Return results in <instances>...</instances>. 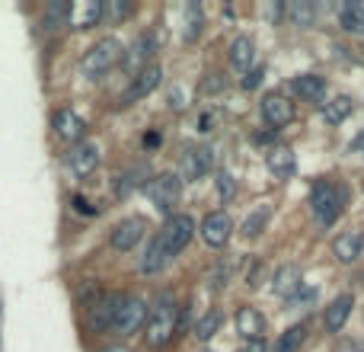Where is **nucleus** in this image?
<instances>
[{
    "label": "nucleus",
    "mask_w": 364,
    "mask_h": 352,
    "mask_svg": "<svg viewBox=\"0 0 364 352\" xmlns=\"http://www.w3.org/2000/svg\"><path fill=\"white\" fill-rule=\"evenodd\" d=\"M291 90H294L301 100H310V103H320L326 96V81L316 74H301L291 81Z\"/></svg>",
    "instance_id": "nucleus-25"
},
{
    "label": "nucleus",
    "mask_w": 364,
    "mask_h": 352,
    "mask_svg": "<svg viewBox=\"0 0 364 352\" xmlns=\"http://www.w3.org/2000/svg\"><path fill=\"white\" fill-rule=\"evenodd\" d=\"M144 231H147L144 218H125V221H119V224L109 231V244H112L115 250L128 253V250H134V247L144 240Z\"/></svg>",
    "instance_id": "nucleus-10"
},
{
    "label": "nucleus",
    "mask_w": 364,
    "mask_h": 352,
    "mask_svg": "<svg viewBox=\"0 0 364 352\" xmlns=\"http://www.w3.org/2000/svg\"><path fill=\"white\" fill-rule=\"evenodd\" d=\"M252 61H256V45H252L250 36H237L230 42V68L237 74H250L252 71Z\"/></svg>",
    "instance_id": "nucleus-19"
},
{
    "label": "nucleus",
    "mask_w": 364,
    "mask_h": 352,
    "mask_svg": "<svg viewBox=\"0 0 364 352\" xmlns=\"http://www.w3.org/2000/svg\"><path fill=\"white\" fill-rule=\"evenodd\" d=\"M157 145H160V135H157V132L144 135V147H157Z\"/></svg>",
    "instance_id": "nucleus-42"
},
{
    "label": "nucleus",
    "mask_w": 364,
    "mask_h": 352,
    "mask_svg": "<svg viewBox=\"0 0 364 352\" xmlns=\"http://www.w3.org/2000/svg\"><path fill=\"white\" fill-rule=\"evenodd\" d=\"M259 109H262V119L269 122L275 132L294 122V103H291L288 96H282V93H265L262 103H259Z\"/></svg>",
    "instance_id": "nucleus-9"
},
{
    "label": "nucleus",
    "mask_w": 364,
    "mask_h": 352,
    "mask_svg": "<svg viewBox=\"0 0 364 352\" xmlns=\"http://www.w3.org/2000/svg\"><path fill=\"white\" fill-rule=\"evenodd\" d=\"M220 87H227V81H220L218 74H211V81H205V90H211V93L214 90H220Z\"/></svg>",
    "instance_id": "nucleus-40"
},
{
    "label": "nucleus",
    "mask_w": 364,
    "mask_h": 352,
    "mask_svg": "<svg viewBox=\"0 0 364 352\" xmlns=\"http://www.w3.org/2000/svg\"><path fill=\"white\" fill-rule=\"evenodd\" d=\"M220 323H224V314H220L218 308H211L205 317H198V323H195V330H192V333H195V340L208 343V340H211V336L220 330Z\"/></svg>",
    "instance_id": "nucleus-28"
},
{
    "label": "nucleus",
    "mask_w": 364,
    "mask_h": 352,
    "mask_svg": "<svg viewBox=\"0 0 364 352\" xmlns=\"http://www.w3.org/2000/svg\"><path fill=\"white\" fill-rule=\"evenodd\" d=\"M68 164H70V170H74V176H90L100 167V145H96V141H80V145H74Z\"/></svg>",
    "instance_id": "nucleus-13"
},
{
    "label": "nucleus",
    "mask_w": 364,
    "mask_h": 352,
    "mask_svg": "<svg viewBox=\"0 0 364 352\" xmlns=\"http://www.w3.org/2000/svg\"><path fill=\"white\" fill-rule=\"evenodd\" d=\"M147 301L144 298H138V295H125V301H122V308H119V317H115V333L119 336H132V333H138L141 327L147 323Z\"/></svg>",
    "instance_id": "nucleus-6"
},
{
    "label": "nucleus",
    "mask_w": 364,
    "mask_h": 352,
    "mask_svg": "<svg viewBox=\"0 0 364 352\" xmlns=\"http://www.w3.org/2000/svg\"><path fill=\"white\" fill-rule=\"evenodd\" d=\"M170 106H176V109H182L186 103H182V90L176 87V90H170Z\"/></svg>",
    "instance_id": "nucleus-41"
},
{
    "label": "nucleus",
    "mask_w": 364,
    "mask_h": 352,
    "mask_svg": "<svg viewBox=\"0 0 364 352\" xmlns=\"http://www.w3.org/2000/svg\"><path fill=\"white\" fill-rule=\"evenodd\" d=\"M151 58H154V36H138L134 38V45L128 48V55L122 58V64H125L128 71H144V68H151Z\"/></svg>",
    "instance_id": "nucleus-20"
},
{
    "label": "nucleus",
    "mask_w": 364,
    "mask_h": 352,
    "mask_svg": "<svg viewBox=\"0 0 364 352\" xmlns=\"http://www.w3.org/2000/svg\"><path fill=\"white\" fill-rule=\"evenodd\" d=\"M310 208H314V218L320 221L323 227H329L336 218H339L342 208V195L336 192L329 182H316L314 192H310Z\"/></svg>",
    "instance_id": "nucleus-7"
},
{
    "label": "nucleus",
    "mask_w": 364,
    "mask_h": 352,
    "mask_svg": "<svg viewBox=\"0 0 364 352\" xmlns=\"http://www.w3.org/2000/svg\"><path fill=\"white\" fill-rule=\"evenodd\" d=\"M179 327V308L176 301H173L170 295L157 298L151 308V314H147V323H144V343L154 349L166 346V343L173 340V333H176Z\"/></svg>",
    "instance_id": "nucleus-1"
},
{
    "label": "nucleus",
    "mask_w": 364,
    "mask_h": 352,
    "mask_svg": "<svg viewBox=\"0 0 364 352\" xmlns=\"http://www.w3.org/2000/svg\"><path fill=\"white\" fill-rule=\"evenodd\" d=\"M157 237H160V244H164V250L170 253V257L182 253L188 244H192V237H195L192 214H173V218H166V224L157 231Z\"/></svg>",
    "instance_id": "nucleus-3"
},
{
    "label": "nucleus",
    "mask_w": 364,
    "mask_h": 352,
    "mask_svg": "<svg viewBox=\"0 0 364 352\" xmlns=\"http://www.w3.org/2000/svg\"><path fill=\"white\" fill-rule=\"evenodd\" d=\"M122 301H125V295H119V291H102V295L87 308V323H90V330H93V333L112 330V327H115V317H119Z\"/></svg>",
    "instance_id": "nucleus-4"
},
{
    "label": "nucleus",
    "mask_w": 364,
    "mask_h": 352,
    "mask_svg": "<svg viewBox=\"0 0 364 352\" xmlns=\"http://www.w3.org/2000/svg\"><path fill=\"white\" fill-rule=\"evenodd\" d=\"M304 340H307V323H294V327H288L278 336L275 352H297L304 346Z\"/></svg>",
    "instance_id": "nucleus-29"
},
{
    "label": "nucleus",
    "mask_w": 364,
    "mask_h": 352,
    "mask_svg": "<svg viewBox=\"0 0 364 352\" xmlns=\"http://www.w3.org/2000/svg\"><path fill=\"white\" fill-rule=\"evenodd\" d=\"M259 81H262V68H252L250 74L243 77V90H256V87H259Z\"/></svg>",
    "instance_id": "nucleus-35"
},
{
    "label": "nucleus",
    "mask_w": 364,
    "mask_h": 352,
    "mask_svg": "<svg viewBox=\"0 0 364 352\" xmlns=\"http://www.w3.org/2000/svg\"><path fill=\"white\" fill-rule=\"evenodd\" d=\"M352 109H355V103L348 100V96H336V100L323 103V115H326L329 125H339V122H346L348 115H352Z\"/></svg>",
    "instance_id": "nucleus-27"
},
{
    "label": "nucleus",
    "mask_w": 364,
    "mask_h": 352,
    "mask_svg": "<svg viewBox=\"0 0 364 352\" xmlns=\"http://www.w3.org/2000/svg\"><path fill=\"white\" fill-rule=\"evenodd\" d=\"M291 13H294L297 23H310V6H294Z\"/></svg>",
    "instance_id": "nucleus-39"
},
{
    "label": "nucleus",
    "mask_w": 364,
    "mask_h": 352,
    "mask_svg": "<svg viewBox=\"0 0 364 352\" xmlns=\"http://www.w3.org/2000/svg\"><path fill=\"white\" fill-rule=\"evenodd\" d=\"M358 145H364V138H361V141H358Z\"/></svg>",
    "instance_id": "nucleus-44"
},
{
    "label": "nucleus",
    "mask_w": 364,
    "mask_h": 352,
    "mask_svg": "<svg viewBox=\"0 0 364 352\" xmlns=\"http://www.w3.org/2000/svg\"><path fill=\"white\" fill-rule=\"evenodd\" d=\"M227 279H230V263H224V259H220V263L214 266V272L208 276V282H211V289H224Z\"/></svg>",
    "instance_id": "nucleus-32"
},
{
    "label": "nucleus",
    "mask_w": 364,
    "mask_h": 352,
    "mask_svg": "<svg viewBox=\"0 0 364 352\" xmlns=\"http://www.w3.org/2000/svg\"><path fill=\"white\" fill-rule=\"evenodd\" d=\"M102 16H106V4H102V0H77V4L70 6L68 26H74V29H90V26H96Z\"/></svg>",
    "instance_id": "nucleus-15"
},
{
    "label": "nucleus",
    "mask_w": 364,
    "mask_h": 352,
    "mask_svg": "<svg viewBox=\"0 0 364 352\" xmlns=\"http://www.w3.org/2000/svg\"><path fill=\"white\" fill-rule=\"evenodd\" d=\"M352 308H355V298H352V295H339L333 304H329L326 314H323V323H326L329 333H339V330L346 327V321H348V314H352Z\"/></svg>",
    "instance_id": "nucleus-23"
},
{
    "label": "nucleus",
    "mask_w": 364,
    "mask_h": 352,
    "mask_svg": "<svg viewBox=\"0 0 364 352\" xmlns=\"http://www.w3.org/2000/svg\"><path fill=\"white\" fill-rule=\"evenodd\" d=\"M70 202H74V208H77L80 214H96V212H100V205H90V202L83 199V195H74Z\"/></svg>",
    "instance_id": "nucleus-34"
},
{
    "label": "nucleus",
    "mask_w": 364,
    "mask_h": 352,
    "mask_svg": "<svg viewBox=\"0 0 364 352\" xmlns=\"http://www.w3.org/2000/svg\"><path fill=\"white\" fill-rule=\"evenodd\" d=\"M201 23H205V19H201L198 4H188L186 6V38H188V42H192V38L201 32Z\"/></svg>",
    "instance_id": "nucleus-31"
},
{
    "label": "nucleus",
    "mask_w": 364,
    "mask_h": 352,
    "mask_svg": "<svg viewBox=\"0 0 364 352\" xmlns=\"http://www.w3.org/2000/svg\"><path fill=\"white\" fill-rule=\"evenodd\" d=\"M205 352H208V349H205Z\"/></svg>",
    "instance_id": "nucleus-45"
},
{
    "label": "nucleus",
    "mask_w": 364,
    "mask_h": 352,
    "mask_svg": "<svg viewBox=\"0 0 364 352\" xmlns=\"http://www.w3.org/2000/svg\"><path fill=\"white\" fill-rule=\"evenodd\" d=\"M100 352H128V346H122V343H112V346H102Z\"/></svg>",
    "instance_id": "nucleus-43"
},
{
    "label": "nucleus",
    "mask_w": 364,
    "mask_h": 352,
    "mask_svg": "<svg viewBox=\"0 0 364 352\" xmlns=\"http://www.w3.org/2000/svg\"><path fill=\"white\" fill-rule=\"evenodd\" d=\"M134 6L132 4H112V16L115 19H122V16H128V13H132Z\"/></svg>",
    "instance_id": "nucleus-38"
},
{
    "label": "nucleus",
    "mask_w": 364,
    "mask_h": 352,
    "mask_svg": "<svg viewBox=\"0 0 364 352\" xmlns=\"http://www.w3.org/2000/svg\"><path fill=\"white\" fill-rule=\"evenodd\" d=\"M233 327H237V333L243 336L246 343L262 340V333H265V317L259 314L256 308H240L237 314H233Z\"/></svg>",
    "instance_id": "nucleus-17"
},
{
    "label": "nucleus",
    "mask_w": 364,
    "mask_h": 352,
    "mask_svg": "<svg viewBox=\"0 0 364 352\" xmlns=\"http://www.w3.org/2000/svg\"><path fill=\"white\" fill-rule=\"evenodd\" d=\"M339 23H342V29H348V32H355V36H361V32H364V6L346 4V6H342V13H339Z\"/></svg>",
    "instance_id": "nucleus-30"
},
{
    "label": "nucleus",
    "mask_w": 364,
    "mask_h": 352,
    "mask_svg": "<svg viewBox=\"0 0 364 352\" xmlns=\"http://www.w3.org/2000/svg\"><path fill=\"white\" fill-rule=\"evenodd\" d=\"M170 259H173V257L164 250V244H160V237H154L151 244H147L144 257H141L138 269L144 272V276H157V272H164V269H166V263H170Z\"/></svg>",
    "instance_id": "nucleus-24"
},
{
    "label": "nucleus",
    "mask_w": 364,
    "mask_h": 352,
    "mask_svg": "<svg viewBox=\"0 0 364 352\" xmlns=\"http://www.w3.org/2000/svg\"><path fill=\"white\" fill-rule=\"evenodd\" d=\"M218 192L224 195V199H233V192H237V186H233V176L227 170L218 173Z\"/></svg>",
    "instance_id": "nucleus-33"
},
{
    "label": "nucleus",
    "mask_w": 364,
    "mask_h": 352,
    "mask_svg": "<svg viewBox=\"0 0 364 352\" xmlns=\"http://www.w3.org/2000/svg\"><path fill=\"white\" fill-rule=\"evenodd\" d=\"M179 192H182L179 173H160V176H154L151 186H147V195H151V202L157 205V212L170 214V218H173V205L179 202Z\"/></svg>",
    "instance_id": "nucleus-5"
},
{
    "label": "nucleus",
    "mask_w": 364,
    "mask_h": 352,
    "mask_svg": "<svg viewBox=\"0 0 364 352\" xmlns=\"http://www.w3.org/2000/svg\"><path fill=\"white\" fill-rule=\"evenodd\" d=\"M336 352H364V343H355V340H342Z\"/></svg>",
    "instance_id": "nucleus-36"
},
{
    "label": "nucleus",
    "mask_w": 364,
    "mask_h": 352,
    "mask_svg": "<svg viewBox=\"0 0 364 352\" xmlns=\"http://www.w3.org/2000/svg\"><path fill=\"white\" fill-rule=\"evenodd\" d=\"M51 125H55L58 138H64V141H74V145H80V141L87 138V122H83L80 115L74 113V109H58V113L51 115Z\"/></svg>",
    "instance_id": "nucleus-12"
},
{
    "label": "nucleus",
    "mask_w": 364,
    "mask_h": 352,
    "mask_svg": "<svg viewBox=\"0 0 364 352\" xmlns=\"http://www.w3.org/2000/svg\"><path fill=\"white\" fill-rule=\"evenodd\" d=\"M211 164H214V151H211L208 145L188 147V151L182 154V160H179V180H182V182L201 180V176L211 170Z\"/></svg>",
    "instance_id": "nucleus-8"
},
{
    "label": "nucleus",
    "mask_w": 364,
    "mask_h": 352,
    "mask_svg": "<svg viewBox=\"0 0 364 352\" xmlns=\"http://www.w3.org/2000/svg\"><path fill=\"white\" fill-rule=\"evenodd\" d=\"M361 250H364V234L361 231H342L339 237L333 240V257L339 259V263H355V259L361 257Z\"/></svg>",
    "instance_id": "nucleus-18"
},
{
    "label": "nucleus",
    "mask_w": 364,
    "mask_h": 352,
    "mask_svg": "<svg viewBox=\"0 0 364 352\" xmlns=\"http://www.w3.org/2000/svg\"><path fill=\"white\" fill-rule=\"evenodd\" d=\"M269 218H272V208H269V205H256L250 214H246V221H243V227H240V234H243L246 240H250V237H259V234L265 231V224H269Z\"/></svg>",
    "instance_id": "nucleus-26"
},
{
    "label": "nucleus",
    "mask_w": 364,
    "mask_h": 352,
    "mask_svg": "<svg viewBox=\"0 0 364 352\" xmlns=\"http://www.w3.org/2000/svg\"><path fill=\"white\" fill-rule=\"evenodd\" d=\"M233 234V221L227 212H208L205 221H201V240H205L208 247H227V240H230Z\"/></svg>",
    "instance_id": "nucleus-11"
},
{
    "label": "nucleus",
    "mask_w": 364,
    "mask_h": 352,
    "mask_svg": "<svg viewBox=\"0 0 364 352\" xmlns=\"http://www.w3.org/2000/svg\"><path fill=\"white\" fill-rule=\"evenodd\" d=\"M151 186V164H134L115 176V195H132L134 189Z\"/></svg>",
    "instance_id": "nucleus-16"
},
{
    "label": "nucleus",
    "mask_w": 364,
    "mask_h": 352,
    "mask_svg": "<svg viewBox=\"0 0 364 352\" xmlns=\"http://www.w3.org/2000/svg\"><path fill=\"white\" fill-rule=\"evenodd\" d=\"M160 77H164V71H160L157 64H151V68H144L141 74H134V81H132V87H128L125 100H122V106H128V103H134V100H144L147 93H154V90L160 87Z\"/></svg>",
    "instance_id": "nucleus-14"
},
{
    "label": "nucleus",
    "mask_w": 364,
    "mask_h": 352,
    "mask_svg": "<svg viewBox=\"0 0 364 352\" xmlns=\"http://www.w3.org/2000/svg\"><path fill=\"white\" fill-rule=\"evenodd\" d=\"M272 291L282 298H294L301 291V266H294V263L282 266L275 272V279H272Z\"/></svg>",
    "instance_id": "nucleus-21"
},
{
    "label": "nucleus",
    "mask_w": 364,
    "mask_h": 352,
    "mask_svg": "<svg viewBox=\"0 0 364 352\" xmlns=\"http://www.w3.org/2000/svg\"><path fill=\"white\" fill-rule=\"evenodd\" d=\"M265 164H269V170L278 176V180H288L291 173L297 170V157L294 151H291L288 145H275L269 151V157H265Z\"/></svg>",
    "instance_id": "nucleus-22"
},
{
    "label": "nucleus",
    "mask_w": 364,
    "mask_h": 352,
    "mask_svg": "<svg viewBox=\"0 0 364 352\" xmlns=\"http://www.w3.org/2000/svg\"><path fill=\"white\" fill-rule=\"evenodd\" d=\"M237 352H269V346H265L262 340H252V343H246V346H240Z\"/></svg>",
    "instance_id": "nucleus-37"
},
{
    "label": "nucleus",
    "mask_w": 364,
    "mask_h": 352,
    "mask_svg": "<svg viewBox=\"0 0 364 352\" xmlns=\"http://www.w3.org/2000/svg\"><path fill=\"white\" fill-rule=\"evenodd\" d=\"M122 61V45H119V38H112V36H106V38H100L96 45H90L87 51H83V58H80V71L87 77H102V74H109V71L115 68V64Z\"/></svg>",
    "instance_id": "nucleus-2"
}]
</instances>
